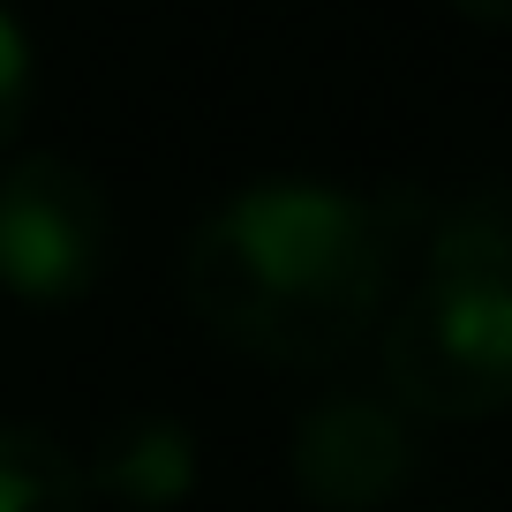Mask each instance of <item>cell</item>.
<instances>
[{"mask_svg": "<svg viewBox=\"0 0 512 512\" xmlns=\"http://www.w3.org/2000/svg\"><path fill=\"white\" fill-rule=\"evenodd\" d=\"M294 490L317 512H377L415 482L422 467V430L400 400L377 392H324L302 422H294Z\"/></svg>", "mask_w": 512, "mask_h": 512, "instance_id": "cell-4", "label": "cell"}, {"mask_svg": "<svg viewBox=\"0 0 512 512\" xmlns=\"http://www.w3.org/2000/svg\"><path fill=\"white\" fill-rule=\"evenodd\" d=\"M113 264V204L91 166L23 151L0 166V287L31 309H68Z\"/></svg>", "mask_w": 512, "mask_h": 512, "instance_id": "cell-3", "label": "cell"}, {"mask_svg": "<svg viewBox=\"0 0 512 512\" xmlns=\"http://www.w3.org/2000/svg\"><path fill=\"white\" fill-rule=\"evenodd\" d=\"M23 113H31V38H23V23L0 8V151L16 144Z\"/></svg>", "mask_w": 512, "mask_h": 512, "instance_id": "cell-8", "label": "cell"}, {"mask_svg": "<svg viewBox=\"0 0 512 512\" xmlns=\"http://www.w3.org/2000/svg\"><path fill=\"white\" fill-rule=\"evenodd\" d=\"M392 211L324 181H256L226 196L181 256L196 324L256 362H332L392 294Z\"/></svg>", "mask_w": 512, "mask_h": 512, "instance_id": "cell-1", "label": "cell"}, {"mask_svg": "<svg viewBox=\"0 0 512 512\" xmlns=\"http://www.w3.org/2000/svg\"><path fill=\"white\" fill-rule=\"evenodd\" d=\"M430 272L512 279V189H475L430 219Z\"/></svg>", "mask_w": 512, "mask_h": 512, "instance_id": "cell-7", "label": "cell"}, {"mask_svg": "<svg viewBox=\"0 0 512 512\" xmlns=\"http://www.w3.org/2000/svg\"><path fill=\"white\" fill-rule=\"evenodd\" d=\"M384 384L407 415L482 422L512 407V279L430 272L384 324Z\"/></svg>", "mask_w": 512, "mask_h": 512, "instance_id": "cell-2", "label": "cell"}, {"mask_svg": "<svg viewBox=\"0 0 512 512\" xmlns=\"http://www.w3.org/2000/svg\"><path fill=\"white\" fill-rule=\"evenodd\" d=\"M460 16H475V23H497V31H512V0H452Z\"/></svg>", "mask_w": 512, "mask_h": 512, "instance_id": "cell-9", "label": "cell"}, {"mask_svg": "<svg viewBox=\"0 0 512 512\" xmlns=\"http://www.w3.org/2000/svg\"><path fill=\"white\" fill-rule=\"evenodd\" d=\"M83 475H91V497H113L128 512H166L196 490V437L174 415H128L98 437Z\"/></svg>", "mask_w": 512, "mask_h": 512, "instance_id": "cell-5", "label": "cell"}, {"mask_svg": "<svg viewBox=\"0 0 512 512\" xmlns=\"http://www.w3.org/2000/svg\"><path fill=\"white\" fill-rule=\"evenodd\" d=\"M0 512H91V475L53 430L0 422Z\"/></svg>", "mask_w": 512, "mask_h": 512, "instance_id": "cell-6", "label": "cell"}]
</instances>
